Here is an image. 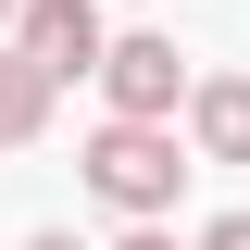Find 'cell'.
Wrapping results in <instances>:
<instances>
[{
	"label": "cell",
	"instance_id": "8992f818",
	"mask_svg": "<svg viewBox=\"0 0 250 250\" xmlns=\"http://www.w3.org/2000/svg\"><path fill=\"white\" fill-rule=\"evenodd\" d=\"M200 250H250V213H225V225H200Z\"/></svg>",
	"mask_w": 250,
	"mask_h": 250
},
{
	"label": "cell",
	"instance_id": "7a4b0ae2",
	"mask_svg": "<svg viewBox=\"0 0 250 250\" xmlns=\"http://www.w3.org/2000/svg\"><path fill=\"white\" fill-rule=\"evenodd\" d=\"M13 50L38 62V75H100V50H113V25H100V0H25L13 13Z\"/></svg>",
	"mask_w": 250,
	"mask_h": 250
},
{
	"label": "cell",
	"instance_id": "3957f363",
	"mask_svg": "<svg viewBox=\"0 0 250 250\" xmlns=\"http://www.w3.org/2000/svg\"><path fill=\"white\" fill-rule=\"evenodd\" d=\"M100 88H113V125H175V38H113L100 50Z\"/></svg>",
	"mask_w": 250,
	"mask_h": 250
},
{
	"label": "cell",
	"instance_id": "277c9868",
	"mask_svg": "<svg viewBox=\"0 0 250 250\" xmlns=\"http://www.w3.org/2000/svg\"><path fill=\"white\" fill-rule=\"evenodd\" d=\"M188 138L213 163H250V75H213V88H188Z\"/></svg>",
	"mask_w": 250,
	"mask_h": 250
},
{
	"label": "cell",
	"instance_id": "9c48e42d",
	"mask_svg": "<svg viewBox=\"0 0 250 250\" xmlns=\"http://www.w3.org/2000/svg\"><path fill=\"white\" fill-rule=\"evenodd\" d=\"M13 13H25V0H0V25H13Z\"/></svg>",
	"mask_w": 250,
	"mask_h": 250
},
{
	"label": "cell",
	"instance_id": "5b68a950",
	"mask_svg": "<svg viewBox=\"0 0 250 250\" xmlns=\"http://www.w3.org/2000/svg\"><path fill=\"white\" fill-rule=\"evenodd\" d=\"M38 125H50V75H38L25 50H0V150H25Z\"/></svg>",
	"mask_w": 250,
	"mask_h": 250
},
{
	"label": "cell",
	"instance_id": "ba28073f",
	"mask_svg": "<svg viewBox=\"0 0 250 250\" xmlns=\"http://www.w3.org/2000/svg\"><path fill=\"white\" fill-rule=\"evenodd\" d=\"M25 250H75V238H25Z\"/></svg>",
	"mask_w": 250,
	"mask_h": 250
},
{
	"label": "cell",
	"instance_id": "52a82bcc",
	"mask_svg": "<svg viewBox=\"0 0 250 250\" xmlns=\"http://www.w3.org/2000/svg\"><path fill=\"white\" fill-rule=\"evenodd\" d=\"M125 250H175V238H163V225H138V238H125Z\"/></svg>",
	"mask_w": 250,
	"mask_h": 250
},
{
	"label": "cell",
	"instance_id": "6da1fadb",
	"mask_svg": "<svg viewBox=\"0 0 250 250\" xmlns=\"http://www.w3.org/2000/svg\"><path fill=\"white\" fill-rule=\"evenodd\" d=\"M175 175H188L175 163V125H100L88 138V188L113 200V213H138V225L175 213Z\"/></svg>",
	"mask_w": 250,
	"mask_h": 250
}]
</instances>
